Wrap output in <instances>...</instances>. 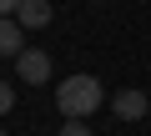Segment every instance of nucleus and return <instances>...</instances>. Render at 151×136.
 <instances>
[{
  "label": "nucleus",
  "instance_id": "obj_3",
  "mask_svg": "<svg viewBox=\"0 0 151 136\" xmlns=\"http://www.w3.org/2000/svg\"><path fill=\"white\" fill-rule=\"evenodd\" d=\"M50 0H20L15 5V20H20V30H40V25H50Z\"/></svg>",
  "mask_w": 151,
  "mask_h": 136
},
{
  "label": "nucleus",
  "instance_id": "obj_9",
  "mask_svg": "<svg viewBox=\"0 0 151 136\" xmlns=\"http://www.w3.org/2000/svg\"><path fill=\"white\" fill-rule=\"evenodd\" d=\"M0 136H5V131H0Z\"/></svg>",
  "mask_w": 151,
  "mask_h": 136
},
{
  "label": "nucleus",
  "instance_id": "obj_2",
  "mask_svg": "<svg viewBox=\"0 0 151 136\" xmlns=\"http://www.w3.org/2000/svg\"><path fill=\"white\" fill-rule=\"evenodd\" d=\"M15 76L30 81V86H45V81H50V55L35 50V45H25V50L15 55Z\"/></svg>",
  "mask_w": 151,
  "mask_h": 136
},
{
  "label": "nucleus",
  "instance_id": "obj_4",
  "mask_svg": "<svg viewBox=\"0 0 151 136\" xmlns=\"http://www.w3.org/2000/svg\"><path fill=\"white\" fill-rule=\"evenodd\" d=\"M20 50H25V30H20V20H15V15H0V55L15 60Z\"/></svg>",
  "mask_w": 151,
  "mask_h": 136
},
{
  "label": "nucleus",
  "instance_id": "obj_7",
  "mask_svg": "<svg viewBox=\"0 0 151 136\" xmlns=\"http://www.w3.org/2000/svg\"><path fill=\"white\" fill-rule=\"evenodd\" d=\"M60 136H91V126H86V121H65V126H60Z\"/></svg>",
  "mask_w": 151,
  "mask_h": 136
},
{
  "label": "nucleus",
  "instance_id": "obj_8",
  "mask_svg": "<svg viewBox=\"0 0 151 136\" xmlns=\"http://www.w3.org/2000/svg\"><path fill=\"white\" fill-rule=\"evenodd\" d=\"M15 5H20V0H0V15H15Z\"/></svg>",
  "mask_w": 151,
  "mask_h": 136
},
{
  "label": "nucleus",
  "instance_id": "obj_5",
  "mask_svg": "<svg viewBox=\"0 0 151 136\" xmlns=\"http://www.w3.org/2000/svg\"><path fill=\"white\" fill-rule=\"evenodd\" d=\"M111 106H116V116H121V121H141V116L151 111V101H146L141 91H121V96H116Z\"/></svg>",
  "mask_w": 151,
  "mask_h": 136
},
{
  "label": "nucleus",
  "instance_id": "obj_6",
  "mask_svg": "<svg viewBox=\"0 0 151 136\" xmlns=\"http://www.w3.org/2000/svg\"><path fill=\"white\" fill-rule=\"evenodd\" d=\"M10 106H15V86L0 81V116H10Z\"/></svg>",
  "mask_w": 151,
  "mask_h": 136
},
{
  "label": "nucleus",
  "instance_id": "obj_1",
  "mask_svg": "<svg viewBox=\"0 0 151 136\" xmlns=\"http://www.w3.org/2000/svg\"><path fill=\"white\" fill-rule=\"evenodd\" d=\"M101 101H106V91H101V81H96V76H86V71H76L70 81H60V86H55V111H60L65 121H86Z\"/></svg>",
  "mask_w": 151,
  "mask_h": 136
},
{
  "label": "nucleus",
  "instance_id": "obj_10",
  "mask_svg": "<svg viewBox=\"0 0 151 136\" xmlns=\"http://www.w3.org/2000/svg\"><path fill=\"white\" fill-rule=\"evenodd\" d=\"M146 116H151V111H146Z\"/></svg>",
  "mask_w": 151,
  "mask_h": 136
}]
</instances>
